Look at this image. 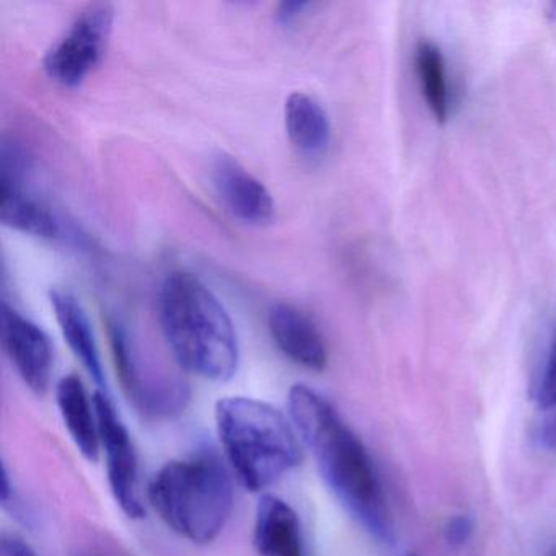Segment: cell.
Segmentation results:
<instances>
[{"mask_svg": "<svg viewBox=\"0 0 556 556\" xmlns=\"http://www.w3.org/2000/svg\"><path fill=\"white\" fill-rule=\"evenodd\" d=\"M289 418L341 506L374 539L392 543L395 526L376 465L333 403L298 383L289 390Z\"/></svg>", "mask_w": 556, "mask_h": 556, "instance_id": "1", "label": "cell"}, {"mask_svg": "<svg viewBox=\"0 0 556 556\" xmlns=\"http://www.w3.org/2000/svg\"><path fill=\"white\" fill-rule=\"evenodd\" d=\"M159 318L175 361L214 382L236 376L240 350L232 318L219 299L188 271H174L159 292Z\"/></svg>", "mask_w": 556, "mask_h": 556, "instance_id": "2", "label": "cell"}, {"mask_svg": "<svg viewBox=\"0 0 556 556\" xmlns=\"http://www.w3.org/2000/svg\"><path fill=\"white\" fill-rule=\"evenodd\" d=\"M216 426L227 462L245 490L260 493L301 464L294 425L269 403L226 396L217 402Z\"/></svg>", "mask_w": 556, "mask_h": 556, "instance_id": "3", "label": "cell"}, {"mask_svg": "<svg viewBox=\"0 0 556 556\" xmlns=\"http://www.w3.org/2000/svg\"><path fill=\"white\" fill-rule=\"evenodd\" d=\"M149 501L161 519L198 545L213 542L229 522L233 484L213 455H194L165 464L152 478Z\"/></svg>", "mask_w": 556, "mask_h": 556, "instance_id": "4", "label": "cell"}, {"mask_svg": "<svg viewBox=\"0 0 556 556\" xmlns=\"http://www.w3.org/2000/svg\"><path fill=\"white\" fill-rule=\"evenodd\" d=\"M115 9L109 2L86 5L71 24L70 30L48 51L43 70L51 80L74 89L102 63L112 37Z\"/></svg>", "mask_w": 556, "mask_h": 556, "instance_id": "5", "label": "cell"}, {"mask_svg": "<svg viewBox=\"0 0 556 556\" xmlns=\"http://www.w3.org/2000/svg\"><path fill=\"white\" fill-rule=\"evenodd\" d=\"M109 330L116 370L122 379L123 389L136 408L142 415L154 419L180 415L190 402L187 383L184 380L155 377V374L142 364L139 351L122 324L112 320Z\"/></svg>", "mask_w": 556, "mask_h": 556, "instance_id": "6", "label": "cell"}, {"mask_svg": "<svg viewBox=\"0 0 556 556\" xmlns=\"http://www.w3.org/2000/svg\"><path fill=\"white\" fill-rule=\"evenodd\" d=\"M93 402L99 416L100 445L105 454L110 490L126 516L141 519L144 504L139 491V462L135 442L109 393L97 390Z\"/></svg>", "mask_w": 556, "mask_h": 556, "instance_id": "7", "label": "cell"}, {"mask_svg": "<svg viewBox=\"0 0 556 556\" xmlns=\"http://www.w3.org/2000/svg\"><path fill=\"white\" fill-rule=\"evenodd\" d=\"M0 338L25 386L37 395H45L50 389L54 363L53 344L48 334L8 301H2Z\"/></svg>", "mask_w": 556, "mask_h": 556, "instance_id": "8", "label": "cell"}, {"mask_svg": "<svg viewBox=\"0 0 556 556\" xmlns=\"http://www.w3.org/2000/svg\"><path fill=\"white\" fill-rule=\"evenodd\" d=\"M211 178L217 197L236 219L250 226L271 223L275 217L271 193L232 155L219 154L214 157Z\"/></svg>", "mask_w": 556, "mask_h": 556, "instance_id": "9", "label": "cell"}, {"mask_svg": "<svg viewBox=\"0 0 556 556\" xmlns=\"http://www.w3.org/2000/svg\"><path fill=\"white\" fill-rule=\"evenodd\" d=\"M269 333L282 354L308 370H324L327 344L308 315L291 304H276L268 315Z\"/></svg>", "mask_w": 556, "mask_h": 556, "instance_id": "10", "label": "cell"}, {"mask_svg": "<svg viewBox=\"0 0 556 556\" xmlns=\"http://www.w3.org/2000/svg\"><path fill=\"white\" fill-rule=\"evenodd\" d=\"M253 546L258 556H305L298 513L275 494L260 497L253 526Z\"/></svg>", "mask_w": 556, "mask_h": 556, "instance_id": "11", "label": "cell"}, {"mask_svg": "<svg viewBox=\"0 0 556 556\" xmlns=\"http://www.w3.org/2000/svg\"><path fill=\"white\" fill-rule=\"evenodd\" d=\"M50 301L61 333H63L66 343L70 344L74 356L80 361L90 379L99 387L100 392L109 393L99 344H97L96 334H93L89 317L84 312L83 305L77 302V299L71 292L63 291V289H53L50 292Z\"/></svg>", "mask_w": 556, "mask_h": 556, "instance_id": "12", "label": "cell"}, {"mask_svg": "<svg viewBox=\"0 0 556 556\" xmlns=\"http://www.w3.org/2000/svg\"><path fill=\"white\" fill-rule=\"evenodd\" d=\"M56 402L63 416L64 426L77 451L90 462H97L102 445H100L99 416L96 402L87 395L86 387L79 377H63L56 387Z\"/></svg>", "mask_w": 556, "mask_h": 556, "instance_id": "13", "label": "cell"}, {"mask_svg": "<svg viewBox=\"0 0 556 556\" xmlns=\"http://www.w3.org/2000/svg\"><path fill=\"white\" fill-rule=\"evenodd\" d=\"M286 131L294 148L307 157H318L330 144L331 126L324 106L304 92L286 100Z\"/></svg>", "mask_w": 556, "mask_h": 556, "instance_id": "14", "label": "cell"}, {"mask_svg": "<svg viewBox=\"0 0 556 556\" xmlns=\"http://www.w3.org/2000/svg\"><path fill=\"white\" fill-rule=\"evenodd\" d=\"M0 219L11 229L38 239L56 240L63 233L60 219L38 198L31 197L22 185H2Z\"/></svg>", "mask_w": 556, "mask_h": 556, "instance_id": "15", "label": "cell"}, {"mask_svg": "<svg viewBox=\"0 0 556 556\" xmlns=\"http://www.w3.org/2000/svg\"><path fill=\"white\" fill-rule=\"evenodd\" d=\"M416 73L422 97L439 123H445L451 110L447 71L441 50L429 41H421L416 50Z\"/></svg>", "mask_w": 556, "mask_h": 556, "instance_id": "16", "label": "cell"}, {"mask_svg": "<svg viewBox=\"0 0 556 556\" xmlns=\"http://www.w3.org/2000/svg\"><path fill=\"white\" fill-rule=\"evenodd\" d=\"M535 403L540 416L535 428L536 441L548 451H556V334L536 386Z\"/></svg>", "mask_w": 556, "mask_h": 556, "instance_id": "17", "label": "cell"}, {"mask_svg": "<svg viewBox=\"0 0 556 556\" xmlns=\"http://www.w3.org/2000/svg\"><path fill=\"white\" fill-rule=\"evenodd\" d=\"M475 532V522L468 514L451 517L444 526V540L451 548H464Z\"/></svg>", "mask_w": 556, "mask_h": 556, "instance_id": "18", "label": "cell"}, {"mask_svg": "<svg viewBox=\"0 0 556 556\" xmlns=\"http://www.w3.org/2000/svg\"><path fill=\"white\" fill-rule=\"evenodd\" d=\"M0 556H38L24 540L14 535H5L0 543Z\"/></svg>", "mask_w": 556, "mask_h": 556, "instance_id": "19", "label": "cell"}, {"mask_svg": "<svg viewBox=\"0 0 556 556\" xmlns=\"http://www.w3.org/2000/svg\"><path fill=\"white\" fill-rule=\"evenodd\" d=\"M307 8V2H282L276 11V18L281 25H291Z\"/></svg>", "mask_w": 556, "mask_h": 556, "instance_id": "20", "label": "cell"}, {"mask_svg": "<svg viewBox=\"0 0 556 556\" xmlns=\"http://www.w3.org/2000/svg\"><path fill=\"white\" fill-rule=\"evenodd\" d=\"M76 556H87V555H83V553H79V555H76Z\"/></svg>", "mask_w": 556, "mask_h": 556, "instance_id": "21", "label": "cell"}, {"mask_svg": "<svg viewBox=\"0 0 556 556\" xmlns=\"http://www.w3.org/2000/svg\"><path fill=\"white\" fill-rule=\"evenodd\" d=\"M405 556H413V555H405Z\"/></svg>", "mask_w": 556, "mask_h": 556, "instance_id": "22", "label": "cell"}]
</instances>
